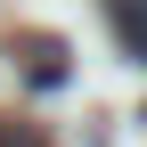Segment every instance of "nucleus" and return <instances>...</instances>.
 Returning a JSON list of instances; mask_svg holds the SVG:
<instances>
[{
    "instance_id": "obj_1",
    "label": "nucleus",
    "mask_w": 147,
    "mask_h": 147,
    "mask_svg": "<svg viewBox=\"0 0 147 147\" xmlns=\"http://www.w3.org/2000/svg\"><path fill=\"white\" fill-rule=\"evenodd\" d=\"M106 16H115V41L131 57H147V0H106Z\"/></svg>"
}]
</instances>
